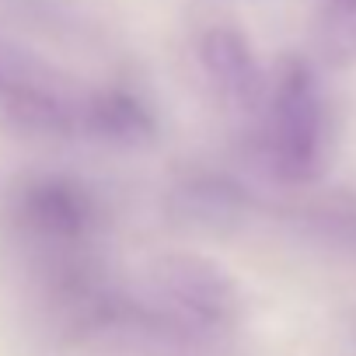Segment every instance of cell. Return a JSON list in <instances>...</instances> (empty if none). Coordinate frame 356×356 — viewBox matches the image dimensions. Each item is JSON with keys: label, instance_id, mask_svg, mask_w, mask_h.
I'll return each instance as SVG.
<instances>
[{"label": "cell", "instance_id": "4", "mask_svg": "<svg viewBox=\"0 0 356 356\" xmlns=\"http://www.w3.org/2000/svg\"><path fill=\"white\" fill-rule=\"evenodd\" d=\"M193 56H196L200 77L210 88L213 102L227 115L252 126L262 108L266 84H269V70L262 67L255 42L238 25L213 22L196 32Z\"/></svg>", "mask_w": 356, "mask_h": 356}, {"label": "cell", "instance_id": "6", "mask_svg": "<svg viewBox=\"0 0 356 356\" xmlns=\"http://www.w3.org/2000/svg\"><path fill=\"white\" fill-rule=\"evenodd\" d=\"M171 196H175V207H182L186 217H193L196 224H210V227L238 224L252 207V193L231 171H217V168H193L189 175H182L175 182Z\"/></svg>", "mask_w": 356, "mask_h": 356}, {"label": "cell", "instance_id": "5", "mask_svg": "<svg viewBox=\"0 0 356 356\" xmlns=\"http://www.w3.org/2000/svg\"><path fill=\"white\" fill-rule=\"evenodd\" d=\"M157 133L154 105L126 84L84 88V122L81 140H98L112 147H140Z\"/></svg>", "mask_w": 356, "mask_h": 356}, {"label": "cell", "instance_id": "3", "mask_svg": "<svg viewBox=\"0 0 356 356\" xmlns=\"http://www.w3.org/2000/svg\"><path fill=\"white\" fill-rule=\"evenodd\" d=\"M15 227L42 248H84L102 227V200L84 178L63 171L25 175L11 189Z\"/></svg>", "mask_w": 356, "mask_h": 356}, {"label": "cell", "instance_id": "1", "mask_svg": "<svg viewBox=\"0 0 356 356\" xmlns=\"http://www.w3.org/2000/svg\"><path fill=\"white\" fill-rule=\"evenodd\" d=\"M262 164L283 186H314L332 150V108L318 70L304 56H283L269 70L262 108L252 122Z\"/></svg>", "mask_w": 356, "mask_h": 356}, {"label": "cell", "instance_id": "8", "mask_svg": "<svg viewBox=\"0 0 356 356\" xmlns=\"http://www.w3.org/2000/svg\"><path fill=\"white\" fill-rule=\"evenodd\" d=\"M321 22L342 49H356V0H321Z\"/></svg>", "mask_w": 356, "mask_h": 356}, {"label": "cell", "instance_id": "7", "mask_svg": "<svg viewBox=\"0 0 356 356\" xmlns=\"http://www.w3.org/2000/svg\"><path fill=\"white\" fill-rule=\"evenodd\" d=\"M300 231L342 259H356V193H321L297 213Z\"/></svg>", "mask_w": 356, "mask_h": 356}, {"label": "cell", "instance_id": "2", "mask_svg": "<svg viewBox=\"0 0 356 356\" xmlns=\"http://www.w3.org/2000/svg\"><path fill=\"white\" fill-rule=\"evenodd\" d=\"M84 88L67 77L46 53L0 35V133L67 143L81 140Z\"/></svg>", "mask_w": 356, "mask_h": 356}]
</instances>
